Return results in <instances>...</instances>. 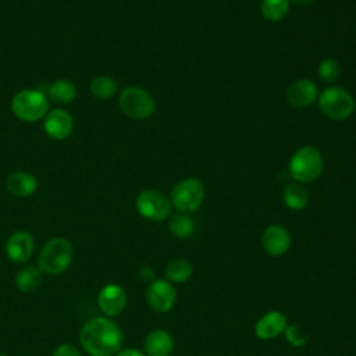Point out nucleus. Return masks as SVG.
I'll use <instances>...</instances> for the list:
<instances>
[{
  "label": "nucleus",
  "mask_w": 356,
  "mask_h": 356,
  "mask_svg": "<svg viewBox=\"0 0 356 356\" xmlns=\"http://www.w3.org/2000/svg\"><path fill=\"white\" fill-rule=\"evenodd\" d=\"M49 110L47 96L39 89H22L11 100V111L24 122L42 120Z\"/></svg>",
  "instance_id": "7ed1b4c3"
},
{
  "label": "nucleus",
  "mask_w": 356,
  "mask_h": 356,
  "mask_svg": "<svg viewBox=\"0 0 356 356\" xmlns=\"http://www.w3.org/2000/svg\"><path fill=\"white\" fill-rule=\"evenodd\" d=\"M339 74H341V67L335 58L327 57L321 60V63L318 64V76L325 83L335 82Z\"/></svg>",
  "instance_id": "393cba45"
},
{
  "label": "nucleus",
  "mask_w": 356,
  "mask_h": 356,
  "mask_svg": "<svg viewBox=\"0 0 356 356\" xmlns=\"http://www.w3.org/2000/svg\"><path fill=\"white\" fill-rule=\"evenodd\" d=\"M122 331L110 317H95L83 324L79 342L90 356H114L122 345Z\"/></svg>",
  "instance_id": "f257e3e1"
},
{
  "label": "nucleus",
  "mask_w": 356,
  "mask_h": 356,
  "mask_svg": "<svg viewBox=\"0 0 356 356\" xmlns=\"http://www.w3.org/2000/svg\"><path fill=\"white\" fill-rule=\"evenodd\" d=\"M282 202L289 210H303L309 203V192L300 184L289 182L282 189Z\"/></svg>",
  "instance_id": "a211bd4d"
},
{
  "label": "nucleus",
  "mask_w": 356,
  "mask_h": 356,
  "mask_svg": "<svg viewBox=\"0 0 356 356\" xmlns=\"http://www.w3.org/2000/svg\"><path fill=\"white\" fill-rule=\"evenodd\" d=\"M135 206L138 213L150 221H163L170 217L171 213V202L163 192L157 189H145L142 191L136 199Z\"/></svg>",
  "instance_id": "6e6552de"
},
{
  "label": "nucleus",
  "mask_w": 356,
  "mask_h": 356,
  "mask_svg": "<svg viewBox=\"0 0 356 356\" xmlns=\"http://www.w3.org/2000/svg\"><path fill=\"white\" fill-rule=\"evenodd\" d=\"M289 174L299 184L316 181L323 171V156L314 146H302L289 160Z\"/></svg>",
  "instance_id": "f03ea898"
},
{
  "label": "nucleus",
  "mask_w": 356,
  "mask_h": 356,
  "mask_svg": "<svg viewBox=\"0 0 356 356\" xmlns=\"http://www.w3.org/2000/svg\"><path fill=\"white\" fill-rule=\"evenodd\" d=\"M74 128L72 115L64 108H53L44 115L43 129L46 135L53 140L67 139Z\"/></svg>",
  "instance_id": "9b49d317"
},
{
  "label": "nucleus",
  "mask_w": 356,
  "mask_h": 356,
  "mask_svg": "<svg viewBox=\"0 0 356 356\" xmlns=\"http://www.w3.org/2000/svg\"><path fill=\"white\" fill-rule=\"evenodd\" d=\"M289 0H261L260 13L264 19L270 22H278L289 11Z\"/></svg>",
  "instance_id": "b1692460"
},
{
  "label": "nucleus",
  "mask_w": 356,
  "mask_h": 356,
  "mask_svg": "<svg viewBox=\"0 0 356 356\" xmlns=\"http://www.w3.org/2000/svg\"><path fill=\"white\" fill-rule=\"evenodd\" d=\"M47 96L58 104H68L75 99L76 88L68 79H57L49 85Z\"/></svg>",
  "instance_id": "aec40b11"
},
{
  "label": "nucleus",
  "mask_w": 356,
  "mask_h": 356,
  "mask_svg": "<svg viewBox=\"0 0 356 356\" xmlns=\"http://www.w3.org/2000/svg\"><path fill=\"white\" fill-rule=\"evenodd\" d=\"M97 305L106 317H115L127 306V293L121 285L107 284L97 293Z\"/></svg>",
  "instance_id": "9d476101"
},
{
  "label": "nucleus",
  "mask_w": 356,
  "mask_h": 356,
  "mask_svg": "<svg viewBox=\"0 0 356 356\" xmlns=\"http://www.w3.org/2000/svg\"><path fill=\"white\" fill-rule=\"evenodd\" d=\"M313 1H314V0H289V3H293V4L298 6V7H307V6H310Z\"/></svg>",
  "instance_id": "c756f323"
},
{
  "label": "nucleus",
  "mask_w": 356,
  "mask_h": 356,
  "mask_svg": "<svg viewBox=\"0 0 356 356\" xmlns=\"http://www.w3.org/2000/svg\"><path fill=\"white\" fill-rule=\"evenodd\" d=\"M114 356H146V355L143 352H140L139 349L128 348V349H122V350L117 352Z\"/></svg>",
  "instance_id": "c85d7f7f"
},
{
  "label": "nucleus",
  "mask_w": 356,
  "mask_h": 356,
  "mask_svg": "<svg viewBox=\"0 0 356 356\" xmlns=\"http://www.w3.org/2000/svg\"><path fill=\"white\" fill-rule=\"evenodd\" d=\"M168 229L170 232L179 239L189 238L195 231V222L186 213H175L170 216L168 220Z\"/></svg>",
  "instance_id": "5701e85b"
},
{
  "label": "nucleus",
  "mask_w": 356,
  "mask_h": 356,
  "mask_svg": "<svg viewBox=\"0 0 356 356\" xmlns=\"http://www.w3.org/2000/svg\"><path fill=\"white\" fill-rule=\"evenodd\" d=\"M139 277L143 280V281H154L156 280V273H154V270L152 268V267H149V266H143V267H140V270H139Z\"/></svg>",
  "instance_id": "cd10ccee"
},
{
  "label": "nucleus",
  "mask_w": 356,
  "mask_h": 356,
  "mask_svg": "<svg viewBox=\"0 0 356 356\" xmlns=\"http://www.w3.org/2000/svg\"><path fill=\"white\" fill-rule=\"evenodd\" d=\"M146 356H171L174 352V338L165 330L150 331L143 342Z\"/></svg>",
  "instance_id": "dca6fc26"
},
{
  "label": "nucleus",
  "mask_w": 356,
  "mask_h": 356,
  "mask_svg": "<svg viewBox=\"0 0 356 356\" xmlns=\"http://www.w3.org/2000/svg\"><path fill=\"white\" fill-rule=\"evenodd\" d=\"M35 250L33 236L28 231H15L13 232L6 243L7 257L14 263L26 261Z\"/></svg>",
  "instance_id": "ddd939ff"
},
{
  "label": "nucleus",
  "mask_w": 356,
  "mask_h": 356,
  "mask_svg": "<svg viewBox=\"0 0 356 356\" xmlns=\"http://www.w3.org/2000/svg\"><path fill=\"white\" fill-rule=\"evenodd\" d=\"M118 106L120 110L132 120H146L156 108L153 96L139 86L124 88L118 96Z\"/></svg>",
  "instance_id": "423d86ee"
},
{
  "label": "nucleus",
  "mask_w": 356,
  "mask_h": 356,
  "mask_svg": "<svg viewBox=\"0 0 356 356\" xmlns=\"http://www.w3.org/2000/svg\"><path fill=\"white\" fill-rule=\"evenodd\" d=\"M89 90L95 99L107 100V99H111L117 93L118 85H117L115 79H113L111 76L99 75L90 81Z\"/></svg>",
  "instance_id": "412c9836"
},
{
  "label": "nucleus",
  "mask_w": 356,
  "mask_h": 356,
  "mask_svg": "<svg viewBox=\"0 0 356 356\" xmlns=\"http://www.w3.org/2000/svg\"><path fill=\"white\" fill-rule=\"evenodd\" d=\"M261 246L268 256L280 257L291 248V234L282 225H270L261 235Z\"/></svg>",
  "instance_id": "f8f14e48"
},
{
  "label": "nucleus",
  "mask_w": 356,
  "mask_h": 356,
  "mask_svg": "<svg viewBox=\"0 0 356 356\" xmlns=\"http://www.w3.org/2000/svg\"><path fill=\"white\" fill-rule=\"evenodd\" d=\"M286 317L278 310H270L263 314L254 324V335L261 339H273L281 335L286 328Z\"/></svg>",
  "instance_id": "2eb2a0df"
},
{
  "label": "nucleus",
  "mask_w": 356,
  "mask_h": 356,
  "mask_svg": "<svg viewBox=\"0 0 356 356\" xmlns=\"http://www.w3.org/2000/svg\"><path fill=\"white\" fill-rule=\"evenodd\" d=\"M318 107L325 117L341 121L352 115L355 100L346 89L328 86L318 95Z\"/></svg>",
  "instance_id": "0eeeda50"
},
{
  "label": "nucleus",
  "mask_w": 356,
  "mask_h": 356,
  "mask_svg": "<svg viewBox=\"0 0 356 356\" xmlns=\"http://www.w3.org/2000/svg\"><path fill=\"white\" fill-rule=\"evenodd\" d=\"M318 97L317 85L312 79H298L286 89V100L296 108L309 107Z\"/></svg>",
  "instance_id": "4468645a"
},
{
  "label": "nucleus",
  "mask_w": 356,
  "mask_h": 356,
  "mask_svg": "<svg viewBox=\"0 0 356 356\" xmlns=\"http://www.w3.org/2000/svg\"><path fill=\"white\" fill-rule=\"evenodd\" d=\"M42 270L35 266H26L15 277L17 288L21 292H32L42 284Z\"/></svg>",
  "instance_id": "4be33fe9"
},
{
  "label": "nucleus",
  "mask_w": 356,
  "mask_h": 356,
  "mask_svg": "<svg viewBox=\"0 0 356 356\" xmlns=\"http://www.w3.org/2000/svg\"><path fill=\"white\" fill-rule=\"evenodd\" d=\"M6 188L15 197H28L38 189V179L25 171H15L7 177Z\"/></svg>",
  "instance_id": "f3484780"
},
{
  "label": "nucleus",
  "mask_w": 356,
  "mask_h": 356,
  "mask_svg": "<svg viewBox=\"0 0 356 356\" xmlns=\"http://www.w3.org/2000/svg\"><path fill=\"white\" fill-rule=\"evenodd\" d=\"M53 356H81V352L72 343H61L56 348Z\"/></svg>",
  "instance_id": "bb28decb"
},
{
  "label": "nucleus",
  "mask_w": 356,
  "mask_h": 356,
  "mask_svg": "<svg viewBox=\"0 0 356 356\" xmlns=\"http://www.w3.org/2000/svg\"><path fill=\"white\" fill-rule=\"evenodd\" d=\"M206 196V188L203 182L197 178H185L177 182L170 193L171 206L179 213H193L196 211Z\"/></svg>",
  "instance_id": "39448f33"
},
{
  "label": "nucleus",
  "mask_w": 356,
  "mask_h": 356,
  "mask_svg": "<svg viewBox=\"0 0 356 356\" xmlns=\"http://www.w3.org/2000/svg\"><path fill=\"white\" fill-rule=\"evenodd\" d=\"M145 299L153 312L167 313L177 302V292L168 280H154L149 284Z\"/></svg>",
  "instance_id": "1a4fd4ad"
},
{
  "label": "nucleus",
  "mask_w": 356,
  "mask_h": 356,
  "mask_svg": "<svg viewBox=\"0 0 356 356\" xmlns=\"http://www.w3.org/2000/svg\"><path fill=\"white\" fill-rule=\"evenodd\" d=\"M74 256V249L65 238H53L47 241L39 253V268L47 274H61L65 271Z\"/></svg>",
  "instance_id": "20e7f679"
},
{
  "label": "nucleus",
  "mask_w": 356,
  "mask_h": 356,
  "mask_svg": "<svg viewBox=\"0 0 356 356\" xmlns=\"http://www.w3.org/2000/svg\"><path fill=\"white\" fill-rule=\"evenodd\" d=\"M285 339L286 342L293 346V348H300L303 345H306L307 342V335L306 332L300 328V325L298 324H291V325H286L285 331Z\"/></svg>",
  "instance_id": "a878e982"
},
{
  "label": "nucleus",
  "mask_w": 356,
  "mask_h": 356,
  "mask_svg": "<svg viewBox=\"0 0 356 356\" xmlns=\"http://www.w3.org/2000/svg\"><path fill=\"white\" fill-rule=\"evenodd\" d=\"M193 274V266L191 261L182 257L172 259L165 266V277L171 284H182L186 282Z\"/></svg>",
  "instance_id": "6ab92c4d"
},
{
  "label": "nucleus",
  "mask_w": 356,
  "mask_h": 356,
  "mask_svg": "<svg viewBox=\"0 0 356 356\" xmlns=\"http://www.w3.org/2000/svg\"><path fill=\"white\" fill-rule=\"evenodd\" d=\"M0 356H6V355H3V353H0Z\"/></svg>",
  "instance_id": "7c9ffc66"
}]
</instances>
